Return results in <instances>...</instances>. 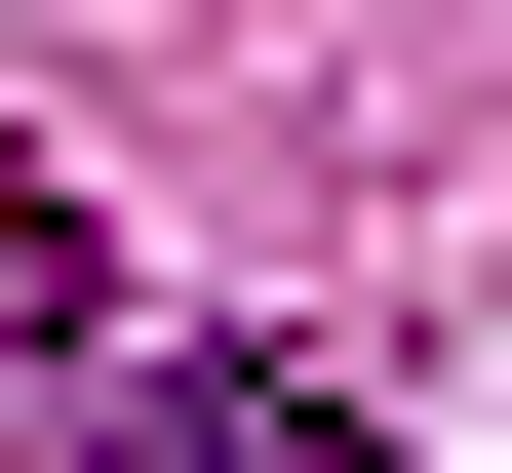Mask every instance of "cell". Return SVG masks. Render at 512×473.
<instances>
[{
    "instance_id": "obj_1",
    "label": "cell",
    "mask_w": 512,
    "mask_h": 473,
    "mask_svg": "<svg viewBox=\"0 0 512 473\" xmlns=\"http://www.w3.org/2000/svg\"><path fill=\"white\" fill-rule=\"evenodd\" d=\"M119 434H158V473H394L355 395H276V355H158V395H119Z\"/></svg>"
}]
</instances>
